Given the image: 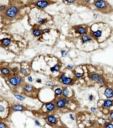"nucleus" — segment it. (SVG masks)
<instances>
[{
  "label": "nucleus",
  "instance_id": "obj_46",
  "mask_svg": "<svg viewBox=\"0 0 113 128\" xmlns=\"http://www.w3.org/2000/svg\"><path fill=\"white\" fill-rule=\"evenodd\" d=\"M93 17H94V19H97L98 17V15H97V14L94 13L93 14Z\"/></svg>",
  "mask_w": 113,
  "mask_h": 128
},
{
  "label": "nucleus",
  "instance_id": "obj_24",
  "mask_svg": "<svg viewBox=\"0 0 113 128\" xmlns=\"http://www.w3.org/2000/svg\"><path fill=\"white\" fill-rule=\"evenodd\" d=\"M97 83L99 84L101 86H104L106 83V80L105 78V77L102 75H101L99 79L97 81Z\"/></svg>",
  "mask_w": 113,
  "mask_h": 128
},
{
  "label": "nucleus",
  "instance_id": "obj_42",
  "mask_svg": "<svg viewBox=\"0 0 113 128\" xmlns=\"http://www.w3.org/2000/svg\"><path fill=\"white\" fill-rule=\"evenodd\" d=\"M91 1V0H83V2L85 4H89Z\"/></svg>",
  "mask_w": 113,
  "mask_h": 128
},
{
  "label": "nucleus",
  "instance_id": "obj_37",
  "mask_svg": "<svg viewBox=\"0 0 113 128\" xmlns=\"http://www.w3.org/2000/svg\"><path fill=\"white\" fill-rule=\"evenodd\" d=\"M66 68L69 70H73L74 69V65L73 64H69L66 66Z\"/></svg>",
  "mask_w": 113,
  "mask_h": 128
},
{
  "label": "nucleus",
  "instance_id": "obj_8",
  "mask_svg": "<svg viewBox=\"0 0 113 128\" xmlns=\"http://www.w3.org/2000/svg\"><path fill=\"white\" fill-rule=\"evenodd\" d=\"M43 108L46 111V112H53L57 109L54 102H49L45 103Z\"/></svg>",
  "mask_w": 113,
  "mask_h": 128
},
{
  "label": "nucleus",
  "instance_id": "obj_18",
  "mask_svg": "<svg viewBox=\"0 0 113 128\" xmlns=\"http://www.w3.org/2000/svg\"><path fill=\"white\" fill-rule=\"evenodd\" d=\"M113 106V99H106L102 102V107L104 109H109Z\"/></svg>",
  "mask_w": 113,
  "mask_h": 128
},
{
  "label": "nucleus",
  "instance_id": "obj_19",
  "mask_svg": "<svg viewBox=\"0 0 113 128\" xmlns=\"http://www.w3.org/2000/svg\"><path fill=\"white\" fill-rule=\"evenodd\" d=\"M90 35L93 38H95V39H98V38H101L102 37V30L97 29L96 31H91L90 32Z\"/></svg>",
  "mask_w": 113,
  "mask_h": 128
},
{
  "label": "nucleus",
  "instance_id": "obj_26",
  "mask_svg": "<svg viewBox=\"0 0 113 128\" xmlns=\"http://www.w3.org/2000/svg\"><path fill=\"white\" fill-rule=\"evenodd\" d=\"M36 22H37V24H38V25H45L48 22V19L46 18H44V17H38Z\"/></svg>",
  "mask_w": 113,
  "mask_h": 128
},
{
  "label": "nucleus",
  "instance_id": "obj_16",
  "mask_svg": "<svg viewBox=\"0 0 113 128\" xmlns=\"http://www.w3.org/2000/svg\"><path fill=\"white\" fill-rule=\"evenodd\" d=\"M62 96L66 98H69L71 96V90L68 86H64L62 88Z\"/></svg>",
  "mask_w": 113,
  "mask_h": 128
},
{
  "label": "nucleus",
  "instance_id": "obj_43",
  "mask_svg": "<svg viewBox=\"0 0 113 128\" xmlns=\"http://www.w3.org/2000/svg\"><path fill=\"white\" fill-rule=\"evenodd\" d=\"M69 117L70 119H71L72 121H74V120H75V117H74V116H73V115L72 114H70L69 115Z\"/></svg>",
  "mask_w": 113,
  "mask_h": 128
},
{
  "label": "nucleus",
  "instance_id": "obj_35",
  "mask_svg": "<svg viewBox=\"0 0 113 128\" xmlns=\"http://www.w3.org/2000/svg\"><path fill=\"white\" fill-rule=\"evenodd\" d=\"M0 128H8V126L5 122L0 121Z\"/></svg>",
  "mask_w": 113,
  "mask_h": 128
},
{
  "label": "nucleus",
  "instance_id": "obj_17",
  "mask_svg": "<svg viewBox=\"0 0 113 128\" xmlns=\"http://www.w3.org/2000/svg\"><path fill=\"white\" fill-rule=\"evenodd\" d=\"M103 94L106 99L113 98V88L111 87H106L104 90Z\"/></svg>",
  "mask_w": 113,
  "mask_h": 128
},
{
  "label": "nucleus",
  "instance_id": "obj_12",
  "mask_svg": "<svg viewBox=\"0 0 113 128\" xmlns=\"http://www.w3.org/2000/svg\"><path fill=\"white\" fill-rule=\"evenodd\" d=\"M10 109H11V112H23L24 110H26L25 106H24L22 104H19V103H14L13 105H11Z\"/></svg>",
  "mask_w": 113,
  "mask_h": 128
},
{
  "label": "nucleus",
  "instance_id": "obj_14",
  "mask_svg": "<svg viewBox=\"0 0 113 128\" xmlns=\"http://www.w3.org/2000/svg\"><path fill=\"white\" fill-rule=\"evenodd\" d=\"M32 34H33V35L34 37H36V38L40 37L42 35V29H40L39 26L36 25V26H34L33 28V29H32Z\"/></svg>",
  "mask_w": 113,
  "mask_h": 128
},
{
  "label": "nucleus",
  "instance_id": "obj_21",
  "mask_svg": "<svg viewBox=\"0 0 113 128\" xmlns=\"http://www.w3.org/2000/svg\"><path fill=\"white\" fill-rule=\"evenodd\" d=\"M30 73V70H29L28 68L25 67H21L19 68V74L21 75L22 77H26V76H28L29 74Z\"/></svg>",
  "mask_w": 113,
  "mask_h": 128
},
{
  "label": "nucleus",
  "instance_id": "obj_29",
  "mask_svg": "<svg viewBox=\"0 0 113 128\" xmlns=\"http://www.w3.org/2000/svg\"><path fill=\"white\" fill-rule=\"evenodd\" d=\"M74 77H75V79H81L83 77V75L84 74L82 73V72H74Z\"/></svg>",
  "mask_w": 113,
  "mask_h": 128
},
{
  "label": "nucleus",
  "instance_id": "obj_33",
  "mask_svg": "<svg viewBox=\"0 0 113 128\" xmlns=\"http://www.w3.org/2000/svg\"><path fill=\"white\" fill-rule=\"evenodd\" d=\"M104 128H113V124L111 122H106L104 124Z\"/></svg>",
  "mask_w": 113,
  "mask_h": 128
},
{
  "label": "nucleus",
  "instance_id": "obj_1",
  "mask_svg": "<svg viewBox=\"0 0 113 128\" xmlns=\"http://www.w3.org/2000/svg\"><path fill=\"white\" fill-rule=\"evenodd\" d=\"M20 13V7L17 4H11L7 6L3 13L5 18L8 20H13L17 17Z\"/></svg>",
  "mask_w": 113,
  "mask_h": 128
},
{
  "label": "nucleus",
  "instance_id": "obj_4",
  "mask_svg": "<svg viewBox=\"0 0 113 128\" xmlns=\"http://www.w3.org/2000/svg\"><path fill=\"white\" fill-rule=\"evenodd\" d=\"M54 102L58 110H64L70 103V100L69 98L60 96L56 98Z\"/></svg>",
  "mask_w": 113,
  "mask_h": 128
},
{
  "label": "nucleus",
  "instance_id": "obj_30",
  "mask_svg": "<svg viewBox=\"0 0 113 128\" xmlns=\"http://www.w3.org/2000/svg\"><path fill=\"white\" fill-rule=\"evenodd\" d=\"M6 108L5 107L4 105H3L1 103H0V114H2L5 112Z\"/></svg>",
  "mask_w": 113,
  "mask_h": 128
},
{
  "label": "nucleus",
  "instance_id": "obj_7",
  "mask_svg": "<svg viewBox=\"0 0 113 128\" xmlns=\"http://www.w3.org/2000/svg\"><path fill=\"white\" fill-rule=\"evenodd\" d=\"M51 4V1L50 0H37L34 2V5L38 9H44L48 7Z\"/></svg>",
  "mask_w": 113,
  "mask_h": 128
},
{
  "label": "nucleus",
  "instance_id": "obj_48",
  "mask_svg": "<svg viewBox=\"0 0 113 128\" xmlns=\"http://www.w3.org/2000/svg\"></svg>",
  "mask_w": 113,
  "mask_h": 128
},
{
  "label": "nucleus",
  "instance_id": "obj_25",
  "mask_svg": "<svg viewBox=\"0 0 113 128\" xmlns=\"http://www.w3.org/2000/svg\"><path fill=\"white\" fill-rule=\"evenodd\" d=\"M13 94L14 97H15L17 100H19V101L20 102H23L24 100H25V98H26L25 96H23V95L21 94H17V93L14 92Z\"/></svg>",
  "mask_w": 113,
  "mask_h": 128
},
{
  "label": "nucleus",
  "instance_id": "obj_15",
  "mask_svg": "<svg viewBox=\"0 0 113 128\" xmlns=\"http://www.w3.org/2000/svg\"><path fill=\"white\" fill-rule=\"evenodd\" d=\"M11 43H12V40L9 37H5L0 40V45H1L3 47H9L11 45Z\"/></svg>",
  "mask_w": 113,
  "mask_h": 128
},
{
  "label": "nucleus",
  "instance_id": "obj_32",
  "mask_svg": "<svg viewBox=\"0 0 113 128\" xmlns=\"http://www.w3.org/2000/svg\"><path fill=\"white\" fill-rule=\"evenodd\" d=\"M7 6L5 5H0V13H4Z\"/></svg>",
  "mask_w": 113,
  "mask_h": 128
},
{
  "label": "nucleus",
  "instance_id": "obj_45",
  "mask_svg": "<svg viewBox=\"0 0 113 128\" xmlns=\"http://www.w3.org/2000/svg\"><path fill=\"white\" fill-rule=\"evenodd\" d=\"M36 82L38 84H41L42 82V80L40 78H36Z\"/></svg>",
  "mask_w": 113,
  "mask_h": 128
},
{
  "label": "nucleus",
  "instance_id": "obj_34",
  "mask_svg": "<svg viewBox=\"0 0 113 128\" xmlns=\"http://www.w3.org/2000/svg\"><path fill=\"white\" fill-rule=\"evenodd\" d=\"M64 1L67 4H73L78 1V0H64Z\"/></svg>",
  "mask_w": 113,
  "mask_h": 128
},
{
  "label": "nucleus",
  "instance_id": "obj_44",
  "mask_svg": "<svg viewBox=\"0 0 113 128\" xmlns=\"http://www.w3.org/2000/svg\"><path fill=\"white\" fill-rule=\"evenodd\" d=\"M90 110H91V112H95L96 111H97V108H95V107H91V109H90Z\"/></svg>",
  "mask_w": 113,
  "mask_h": 128
},
{
  "label": "nucleus",
  "instance_id": "obj_47",
  "mask_svg": "<svg viewBox=\"0 0 113 128\" xmlns=\"http://www.w3.org/2000/svg\"><path fill=\"white\" fill-rule=\"evenodd\" d=\"M31 1H34V2H35V1H36L37 0H31Z\"/></svg>",
  "mask_w": 113,
  "mask_h": 128
},
{
  "label": "nucleus",
  "instance_id": "obj_20",
  "mask_svg": "<svg viewBox=\"0 0 113 128\" xmlns=\"http://www.w3.org/2000/svg\"><path fill=\"white\" fill-rule=\"evenodd\" d=\"M100 76H101V74L97 73V72H91V73L89 74L88 77H89L90 80L97 82V80L100 77Z\"/></svg>",
  "mask_w": 113,
  "mask_h": 128
},
{
  "label": "nucleus",
  "instance_id": "obj_39",
  "mask_svg": "<svg viewBox=\"0 0 113 128\" xmlns=\"http://www.w3.org/2000/svg\"><path fill=\"white\" fill-rule=\"evenodd\" d=\"M88 99H89V101H93L94 100H95V96H94V95L93 94H90L89 96V97H88Z\"/></svg>",
  "mask_w": 113,
  "mask_h": 128
},
{
  "label": "nucleus",
  "instance_id": "obj_6",
  "mask_svg": "<svg viewBox=\"0 0 113 128\" xmlns=\"http://www.w3.org/2000/svg\"><path fill=\"white\" fill-rule=\"evenodd\" d=\"M22 90L23 92L26 96H31V95L33 94L34 92H35L36 88L32 84H30L29 83H25L23 85Z\"/></svg>",
  "mask_w": 113,
  "mask_h": 128
},
{
  "label": "nucleus",
  "instance_id": "obj_36",
  "mask_svg": "<svg viewBox=\"0 0 113 128\" xmlns=\"http://www.w3.org/2000/svg\"><path fill=\"white\" fill-rule=\"evenodd\" d=\"M42 34H47L50 33V29L49 28H45L42 30Z\"/></svg>",
  "mask_w": 113,
  "mask_h": 128
},
{
  "label": "nucleus",
  "instance_id": "obj_3",
  "mask_svg": "<svg viewBox=\"0 0 113 128\" xmlns=\"http://www.w3.org/2000/svg\"><path fill=\"white\" fill-rule=\"evenodd\" d=\"M93 5L97 10L102 12H108L111 9V5L106 0H94Z\"/></svg>",
  "mask_w": 113,
  "mask_h": 128
},
{
  "label": "nucleus",
  "instance_id": "obj_41",
  "mask_svg": "<svg viewBox=\"0 0 113 128\" xmlns=\"http://www.w3.org/2000/svg\"><path fill=\"white\" fill-rule=\"evenodd\" d=\"M27 81H28L29 82H33V77H31V76H28V77H27Z\"/></svg>",
  "mask_w": 113,
  "mask_h": 128
},
{
  "label": "nucleus",
  "instance_id": "obj_27",
  "mask_svg": "<svg viewBox=\"0 0 113 128\" xmlns=\"http://www.w3.org/2000/svg\"><path fill=\"white\" fill-rule=\"evenodd\" d=\"M10 68H11V74L15 75V74H19V68L17 66H14Z\"/></svg>",
  "mask_w": 113,
  "mask_h": 128
},
{
  "label": "nucleus",
  "instance_id": "obj_23",
  "mask_svg": "<svg viewBox=\"0 0 113 128\" xmlns=\"http://www.w3.org/2000/svg\"><path fill=\"white\" fill-rule=\"evenodd\" d=\"M54 96H55L56 98H58V97L62 96V88L56 87V88L54 90Z\"/></svg>",
  "mask_w": 113,
  "mask_h": 128
},
{
  "label": "nucleus",
  "instance_id": "obj_28",
  "mask_svg": "<svg viewBox=\"0 0 113 128\" xmlns=\"http://www.w3.org/2000/svg\"><path fill=\"white\" fill-rule=\"evenodd\" d=\"M45 86L49 88H54L56 86V84L53 81L48 80L45 82Z\"/></svg>",
  "mask_w": 113,
  "mask_h": 128
},
{
  "label": "nucleus",
  "instance_id": "obj_9",
  "mask_svg": "<svg viewBox=\"0 0 113 128\" xmlns=\"http://www.w3.org/2000/svg\"><path fill=\"white\" fill-rule=\"evenodd\" d=\"M0 74L3 77H9L11 75V68L6 65L0 66Z\"/></svg>",
  "mask_w": 113,
  "mask_h": 128
},
{
  "label": "nucleus",
  "instance_id": "obj_13",
  "mask_svg": "<svg viewBox=\"0 0 113 128\" xmlns=\"http://www.w3.org/2000/svg\"><path fill=\"white\" fill-rule=\"evenodd\" d=\"M80 40L82 44H86V43H91L93 40V38L91 37L90 34H85L83 35L80 37Z\"/></svg>",
  "mask_w": 113,
  "mask_h": 128
},
{
  "label": "nucleus",
  "instance_id": "obj_5",
  "mask_svg": "<svg viewBox=\"0 0 113 128\" xmlns=\"http://www.w3.org/2000/svg\"><path fill=\"white\" fill-rule=\"evenodd\" d=\"M58 80L62 85L64 86H71L75 82V79L71 77H67L65 72L61 73L58 77Z\"/></svg>",
  "mask_w": 113,
  "mask_h": 128
},
{
  "label": "nucleus",
  "instance_id": "obj_22",
  "mask_svg": "<svg viewBox=\"0 0 113 128\" xmlns=\"http://www.w3.org/2000/svg\"><path fill=\"white\" fill-rule=\"evenodd\" d=\"M60 69H61V65H60V64L59 63H57V64H56L53 66H52L50 68V72L52 73H55V72H59L60 71Z\"/></svg>",
  "mask_w": 113,
  "mask_h": 128
},
{
  "label": "nucleus",
  "instance_id": "obj_11",
  "mask_svg": "<svg viewBox=\"0 0 113 128\" xmlns=\"http://www.w3.org/2000/svg\"><path fill=\"white\" fill-rule=\"evenodd\" d=\"M75 33H78L80 35H85L88 33V29L87 27H85L83 25H78L74 27Z\"/></svg>",
  "mask_w": 113,
  "mask_h": 128
},
{
  "label": "nucleus",
  "instance_id": "obj_40",
  "mask_svg": "<svg viewBox=\"0 0 113 128\" xmlns=\"http://www.w3.org/2000/svg\"><path fill=\"white\" fill-rule=\"evenodd\" d=\"M34 125H35L36 126H37V127H40V126H41L40 121H38V120H37V119L34 120Z\"/></svg>",
  "mask_w": 113,
  "mask_h": 128
},
{
  "label": "nucleus",
  "instance_id": "obj_38",
  "mask_svg": "<svg viewBox=\"0 0 113 128\" xmlns=\"http://www.w3.org/2000/svg\"><path fill=\"white\" fill-rule=\"evenodd\" d=\"M109 119L111 120V121H113V110L111 111V112H110V113H109Z\"/></svg>",
  "mask_w": 113,
  "mask_h": 128
},
{
  "label": "nucleus",
  "instance_id": "obj_2",
  "mask_svg": "<svg viewBox=\"0 0 113 128\" xmlns=\"http://www.w3.org/2000/svg\"><path fill=\"white\" fill-rule=\"evenodd\" d=\"M7 82L12 88H17L21 87L23 84L24 79H23V77L19 76V74H15V75L11 74L10 77H8Z\"/></svg>",
  "mask_w": 113,
  "mask_h": 128
},
{
  "label": "nucleus",
  "instance_id": "obj_31",
  "mask_svg": "<svg viewBox=\"0 0 113 128\" xmlns=\"http://www.w3.org/2000/svg\"><path fill=\"white\" fill-rule=\"evenodd\" d=\"M60 52H61V56H62V57H63V58H66V57L68 56V51H67L66 50H62Z\"/></svg>",
  "mask_w": 113,
  "mask_h": 128
},
{
  "label": "nucleus",
  "instance_id": "obj_10",
  "mask_svg": "<svg viewBox=\"0 0 113 128\" xmlns=\"http://www.w3.org/2000/svg\"><path fill=\"white\" fill-rule=\"evenodd\" d=\"M46 121L47 124H48L50 126H56L58 123V119L54 115L50 114L47 115L46 116Z\"/></svg>",
  "mask_w": 113,
  "mask_h": 128
}]
</instances>
